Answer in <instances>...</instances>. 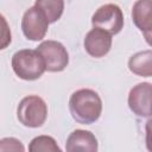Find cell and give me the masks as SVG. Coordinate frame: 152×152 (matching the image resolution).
<instances>
[{
  "mask_svg": "<svg viewBox=\"0 0 152 152\" xmlns=\"http://www.w3.org/2000/svg\"><path fill=\"white\" fill-rule=\"evenodd\" d=\"M69 110L76 122L91 125L101 116L102 100L93 89H78L74 91L69 99Z\"/></svg>",
  "mask_w": 152,
  "mask_h": 152,
  "instance_id": "1",
  "label": "cell"
},
{
  "mask_svg": "<svg viewBox=\"0 0 152 152\" xmlns=\"http://www.w3.org/2000/svg\"><path fill=\"white\" fill-rule=\"evenodd\" d=\"M12 69L24 81H36L45 71V63L37 50L23 49L12 56Z\"/></svg>",
  "mask_w": 152,
  "mask_h": 152,
  "instance_id": "2",
  "label": "cell"
},
{
  "mask_svg": "<svg viewBox=\"0 0 152 152\" xmlns=\"http://www.w3.org/2000/svg\"><path fill=\"white\" fill-rule=\"evenodd\" d=\"M17 118L25 127H42L48 118V106L38 95L25 96L17 107Z\"/></svg>",
  "mask_w": 152,
  "mask_h": 152,
  "instance_id": "3",
  "label": "cell"
},
{
  "mask_svg": "<svg viewBox=\"0 0 152 152\" xmlns=\"http://www.w3.org/2000/svg\"><path fill=\"white\" fill-rule=\"evenodd\" d=\"M93 27L101 28L110 36L118 34L124 28V14L121 8L115 4L100 6L91 17Z\"/></svg>",
  "mask_w": 152,
  "mask_h": 152,
  "instance_id": "4",
  "label": "cell"
},
{
  "mask_svg": "<svg viewBox=\"0 0 152 152\" xmlns=\"http://www.w3.org/2000/svg\"><path fill=\"white\" fill-rule=\"evenodd\" d=\"M44 59L45 70L61 72L69 64V53L65 46L57 40H44L36 49Z\"/></svg>",
  "mask_w": 152,
  "mask_h": 152,
  "instance_id": "5",
  "label": "cell"
},
{
  "mask_svg": "<svg viewBox=\"0 0 152 152\" xmlns=\"http://www.w3.org/2000/svg\"><path fill=\"white\" fill-rule=\"evenodd\" d=\"M49 24L43 12L32 6L25 11L21 18V31L28 40L38 42L45 38Z\"/></svg>",
  "mask_w": 152,
  "mask_h": 152,
  "instance_id": "6",
  "label": "cell"
},
{
  "mask_svg": "<svg viewBox=\"0 0 152 152\" xmlns=\"http://www.w3.org/2000/svg\"><path fill=\"white\" fill-rule=\"evenodd\" d=\"M151 93L152 86L148 82L138 83L128 94V107L139 118L151 116Z\"/></svg>",
  "mask_w": 152,
  "mask_h": 152,
  "instance_id": "7",
  "label": "cell"
},
{
  "mask_svg": "<svg viewBox=\"0 0 152 152\" xmlns=\"http://www.w3.org/2000/svg\"><path fill=\"white\" fill-rule=\"evenodd\" d=\"M112 36L97 27L91 28L84 38V49L87 53L95 58L104 57L112 48Z\"/></svg>",
  "mask_w": 152,
  "mask_h": 152,
  "instance_id": "8",
  "label": "cell"
},
{
  "mask_svg": "<svg viewBox=\"0 0 152 152\" xmlns=\"http://www.w3.org/2000/svg\"><path fill=\"white\" fill-rule=\"evenodd\" d=\"M132 20L144 33L150 45L152 31V0H137L132 7Z\"/></svg>",
  "mask_w": 152,
  "mask_h": 152,
  "instance_id": "9",
  "label": "cell"
},
{
  "mask_svg": "<svg viewBox=\"0 0 152 152\" xmlns=\"http://www.w3.org/2000/svg\"><path fill=\"white\" fill-rule=\"evenodd\" d=\"M99 148L96 137L86 129L72 131L65 142L68 152H96Z\"/></svg>",
  "mask_w": 152,
  "mask_h": 152,
  "instance_id": "10",
  "label": "cell"
},
{
  "mask_svg": "<svg viewBox=\"0 0 152 152\" xmlns=\"http://www.w3.org/2000/svg\"><path fill=\"white\" fill-rule=\"evenodd\" d=\"M128 69L131 72L141 76L151 77L152 76V51L145 50L139 51L131 56L128 59Z\"/></svg>",
  "mask_w": 152,
  "mask_h": 152,
  "instance_id": "11",
  "label": "cell"
},
{
  "mask_svg": "<svg viewBox=\"0 0 152 152\" xmlns=\"http://www.w3.org/2000/svg\"><path fill=\"white\" fill-rule=\"evenodd\" d=\"M34 6L43 12L50 24H53L63 14L64 0H36Z\"/></svg>",
  "mask_w": 152,
  "mask_h": 152,
  "instance_id": "12",
  "label": "cell"
},
{
  "mask_svg": "<svg viewBox=\"0 0 152 152\" xmlns=\"http://www.w3.org/2000/svg\"><path fill=\"white\" fill-rule=\"evenodd\" d=\"M30 152H57L61 147L50 135H38L33 138L28 145Z\"/></svg>",
  "mask_w": 152,
  "mask_h": 152,
  "instance_id": "13",
  "label": "cell"
},
{
  "mask_svg": "<svg viewBox=\"0 0 152 152\" xmlns=\"http://www.w3.org/2000/svg\"><path fill=\"white\" fill-rule=\"evenodd\" d=\"M12 42V33L10 25L5 17L0 13V50L6 49Z\"/></svg>",
  "mask_w": 152,
  "mask_h": 152,
  "instance_id": "14",
  "label": "cell"
},
{
  "mask_svg": "<svg viewBox=\"0 0 152 152\" xmlns=\"http://www.w3.org/2000/svg\"><path fill=\"white\" fill-rule=\"evenodd\" d=\"M8 151H13V152H24L25 147L23 145V142L17 139V138H4L0 140V152H8Z\"/></svg>",
  "mask_w": 152,
  "mask_h": 152,
  "instance_id": "15",
  "label": "cell"
}]
</instances>
